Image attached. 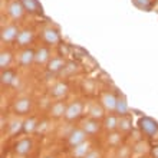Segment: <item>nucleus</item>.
Returning a JSON list of instances; mask_svg holds the SVG:
<instances>
[{
	"instance_id": "nucleus-15",
	"label": "nucleus",
	"mask_w": 158,
	"mask_h": 158,
	"mask_svg": "<svg viewBox=\"0 0 158 158\" xmlns=\"http://www.w3.org/2000/svg\"><path fill=\"white\" fill-rule=\"evenodd\" d=\"M35 50L32 49H25L23 52L20 53V56H19V62H20V65H23V66H29L32 62H35Z\"/></svg>"
},
{
	"instance_id": "nucleus-20",
	"label": "nucleus",
	"mask_w": 158,
	"mask_h": 158,
	"mask_svg": "<svg viewBox=\"0 0 158 158\" xmlns=\"http://www.w3.org/2000/svg\"><path fill=\"white\" fill-rule=\"evenodd\" d=\"M118 119H119V118H117L115 115H109V117H106L105 118V122H104L105 129H108L109 132H114V131L118 128Z\"/></svg>"
},
{
	"instance_id": "nucleus-22",
	"label": "nucleus",
	"mask_w": 158,
	"mask_h": 158,
	"mask_svg": "<svg viewBox=\"0 0 158 158\" xmlns=\"http://www.w3.org/2000/svg\"><path fill=\"white\" fill-rule=\"evenodd\" d=\"M15 79H17V78L13 71H10V69L2 71V83H3V85H12Z\"/></svg>"
},
{
	"instance_id": "nucleus-12",
	"label": "nucleus",
	"mask_w": 158,
	"mask_h": 158,
	"mask_svg": "<svg viewBox=\"0 0 158 158\" xmlns=\"http://www.w3.org/2000/svg\"><path fill=\"white\" fill-rule=\"evenodd\" d=\"M66 105L65 102L59 101V102H55L52 106H50V115L53 118H60V117H65V112H66Z\"/></svg>"
},
{
	"instance_id": "nucleus-28",
	"label": "nucleus",
	"mask_w": 158,
	"mask_h": 158,
	"mask_svg": "<svg viewBox=\"0 0 158 158\" xmlns=\"http://www.w3.org/2000/svg\"><path fill=\"white\" fill-rule=\"evenodd\" d=\"M85 158H101V154L98 151H89V154H88Z\"/></svg>"
},
{
	"instance_id": "nucleus-4",
	"label": "nucleus",
	"mask_w": 158,
	"mask_h": 158,
	"mask_svg": "<svg viewBox=\"0 0 158 158\" xmlns=\"http://www.w3.org/2000/svg\"><path fill=\"white\" fill-rule=\"evenodd\" d=\"M139 128L145 135H155L158 132V124L151 118H141L139 119Z\"/></svg>"
},
{
	"instance_id": "nucleus-31",
	"label": "nucleus",
	"mask_w": 158,
	"mask_h": 158,
	"mask_svg": "<svg viewBox=\"0 0 158 158\" xmlns=\"http://www.w3.org/2000/svg\"><path fill=\"white\" fill-rule=\"evenodd\" d=\"M141 158H145V157H141Z\"/></svg>"
},
{
	"instance_id": "nucleus-18",
	"label": "nucleus",
	"mask_w": 158,
	"mask_h": 158,
	"mask_svg": "<svg viewBox=\"0 0 158 158\" xmlns=\"http://www.w3.org/2000/svg\"><path fill=\"white\" fill-rule=\"evenodd\" d=\"M104 114H105V108L102 106V104H94L89 109V117L92 119H101V118H104Z\"/></svg>"
},
{
	"instance_id": "nucleus-2",
	"label": "nucleus",
	"mask_w": 158,
	"mask_h": 158,
	"mask_svg": "<svg viewBox=\"0 0 158 158\" xmlns=\"http://www.w3.org/2000/svg\"><path fill=\"white\" fill-rule=\"evenodd\" d=\"M82 111H83L82 102L75 101V102H72L71 105H68L66 112H65V118H66L68 121H75L82 115Z\"/></svg>"
},
{
	"instance_id": "nucleus-9",
	"label": "nucleus",
	"mask_w": 158,
	"mask_h": 158,
	"mask_svg": "<svg viewBox=\"0 0 158 158\" xmlns=\"http://www.w3.org/2000/svg\"><path fill=\"white\" fill-rule=\"evenodd\" d=\"M65 66H66V63H65V60H63L62 58H52L48 62V71L52 72V73H58V72H60L62 69H65Z\"/></svg>"
},
{
	"instance_id": "nucleus-21",
	"label": "nucleus",
	"mask_w": 158,
	"mask_h": 158,
	"mask_svg": "<svg viewBox=\"0 0 158 158\" xmlns=\"http://www.w3.org/2000/svg\"><path fill=\"white\" fill-rule=\"evenodd\" d=\"M38 119L36 118H29V119H26L25 122H23V132L26 134H30L33 132V131H36L38 129Z\"/></svg>"
},
{
	"instance_id": "nucleus-6",
	"label": "nucleus",
	"mask_w": 158,
	"mask_h": 158,
	"mask_svg": "<svg viewBox=\"0 0 158 158\" xmlns=\"http://www.w3.org/2000/svg\"><path fill=\"white\" fill-rule=\"evenodd\" d=\"M30 106H32V101H30L29 98H19V99L15 102V105H13V109H15L16 114L23 115V114L29 112Z\"/></svg>"
},
{
	"instance_id": "nucleus-23",
	"label": "nucleus",
	"mask_w": 158,
	"mask_h": 158,
	"mask_svg": "<svg viewBox=\"0 0 158 158\" xmlns=\"http://www.w3.org/2000/svg\"><path fill=\"white\" fill-rule=\"evenodd\" d=\"M10 62H12V53L7 52V50H3V52L0 53V68H2V71L7 69Z\"/></svg>"
},
{
	"instance_id": "nucleus-27",
	"label": "nucleus",
	"mask_w": 158,
	"mask_h": 158,
	"mask_svg": "<svg viewBox=\"0 0 158 158\" xmlns=\"http://www.w3.org/2000/svg\"><path fill=\"white\" fill-rule=\"evenodd\" d=\"M118 141H119V134H112V135H109L108 142L111 145H117Z\"/></svg>"
},
{
	"instance_id": "nucleus-17",
	"label": "nucleus",
	"mask_w": 158,
	"mask_h": 158,
	"mask_svg": "<svg viewBox=\"0 0 158 158\" xmlns=\"http://www.w3.org/2000/svg\"><path fill=\"white\" fill-rule=\"evenodd\" d=\"M66 94H68V85L63 82L56 83V85H53L52 89H50V95L53 96V98H62V96H65Z\"/></svg>"
},
{
	"instance_id": "nucleus-8",
	"label": "nucleus",
	"mask_w": 158,
	"mask_h": 158,
	"mask_svg": "<svg viewBox=\"0 0 158 158\" xmlns=\"http://www.w3.org/2000/svg\"><path fill=\"white\" fill-rule=\"evenodd\" d=\"M43 39H45V42L49 43V45H56V43L60 40V36H59L56 29H53V27H46V29L43 30Z\"/></svg>"
},
{
	"instance_id": "nucleus-3",
	"label": "nucleus",
	"mask_w": 158,
	"mask_h": 158,
	"mask_svg": "<svg viewBox=\"0 0 158 158\" xmlns=\"http://www.w3.org/2000/svg\"><path fill=\"white\" fill-rule=\"evenodd\" d=\"M19 29H17V26L15 25H10V26H6L2 29V35H0V38H2V42L3 43H10V42L16 40L17 36H19Z\"/></svg>"
},
{
	"instance_id": "nucleus-29",
	"label": "nucleus",
	"mask_w": 158,
	"mask_h": 158,
	"mask_svg": "<svg viewBox=\"0 0 158 158\" xmlns=\"http://www.w3.org/2000/svg\"><path fill=\"white\" fill-rule=\"evenodd\" d=\"M151 155H152V158H158V145H155L151 150Z\"/></svg>"
},
{
	"instance_id": "nucleus-19",
	"label": "nucleus",
	"mask_w": 158,
	"mask_h": 158,
	"mask_svg": "<svg viewBox=\"0 0 158 158\" xmlns=\"http://www.w3.org/2000/svg\"><path fill=\"white\" fill-rule=\"evenodd\" d=\"M118 128L122 131V132H127L132 128V119L128 117V115H124L118 119Z\"/></svg>"
},
{
	"instance_id": "nucleus-30",
	"label": "nucleus",
	"mask_w": 158,
	"mask_h": 158,
	"mask_svg": "<svg viewBox=\"0 0 158 158\" xmlns=\"http://www.w3.org/2000/svg\"><path fill=\"white\" fill-rule=\"evenodd\" d=\"M46 158H55V157H46Z\"/></svg>"
},
{
	"instance_id": "nucleus-5",
	"label": "nucleus",
	"mask_w": 158,
	"mask_h": 158,
	"mask_svg": "<svg viewBox=\"0 0 158 158\" xmlns=\"http://www.w3.org/2000/svg\"><path fill=\"white\" fill-rule=\"evenodd\" d=\"M117 101L118 96H115L111 92H105L102 94V98H101V104L105 108V111H111V112H115L117 109Z\"/></svg>"
},
{
	"instance_id": "nucleus-7",
	"label": "nucleus",
	"mask_w": 158,
	"mask_h": 158,
	"mask_svg": "<svg viewBox=\"0 0 158 158\" xmlns=\"http://www.w3.org/2000/svg\"><path fill=\"white\" fill-rule=\"evenodd\" d=\"M81 128H82L83 131L88 134V135H95V134L101 129V125H99V122H98L96 119L89 118V119L83 121L82 125H81Z\"/></svg>"
},
{
	"instance_id": "nucleus-16",
	"label": "nucleus",
	"mask_w": 158,
	"mask_h": 158,
	"mask_svg": "<svg viewBox=\"0 0 158 158\" xmlns=\"http://www.w3.org/2000/svg\"><path fill=\"white\" fill-rule=\"evenodd\" d=\"M49 49L45 48V46H42L36 50V53H35V62L38 63V65H43L45 62H49Z\"/></svg>"
},
{
	"instance_id": "nucleus-24",
	"label": "nucleus",
	"mask_w": 158,
	"mask_h": 158,
	"mask_svg": "<svg viewBox=\"0 0 158 158\" xmlns=\"http://www.w3.org/2000/svg\"><path fill=\"white\" fill-rule=\"evenodd\" d=\"M115 112H118L121 117L127 115V112H128V104H127V101H125L124 98H121V96H118L117 109H115Z\"/></svg>"
},
{
	"instance_id": "nucleus-26",
	"label": "nucleus",
	"mask_w": 158,
	"mask_h": 158,
	"mask_svg": "<svg viewBox=\"0 0 158 158\" xmlns=\"http://www.w3.org/2000/svg\"><path fill=\"white\" fill-rule=\"evenodd\" d=\"M23 4L26 6V9H29L30 12H36V10H35V9L38 7L36 0H23Z\"/></svg>"
},
{
	"instance_id": "nucleus-13",
	"label": "nucleus",
	"mask_w": 158,
	"mask_h": 158,
	"mask_svg": "<svg viewBox=\"0 0 158 158\" xmlns=\"http://www.w3.org/2000/svg\"><path fill=\"white\" fill-rule=\"evenodd\" d=\"M89 151H91V145H89V142H83L81 145L75 147L73 151H72V157L73 158H85L88 154H89Z\"/></svg>"
},
{
	"instance_id": "nucleus-1",
	"label": "nucleus",
	"mask_w": 158,
	"mask_h": 158,
	"mask_svg": "<svg viewBox=\"0 0 158 158\" xmlns=\"http://www.w3.org/2000/svg\"><path fill=\"white\" fill-rule=\"evenodd\" d=\"M86 137H88V134L85 132L82 128H76L69 134V137H68V144H69L72 148H75V147L81 145L83 142H86Z\"/></svg>"
},
{
	"instance_id": "nucleus-14",
	"label": "nucleus",
	"mask_w": 158,
	"mask_h": 158,
	"mask_svg": "<svg viewBox=\"0 0 158 158\" xmlns=\"http://www.w3.org/2000/svg\"><path fill=\"white\" fill-rule=\"evenodd\" d=\"M32 40H33V32H32V30H29V29L22 30L20 33H19V36H17V39H16V42H17V45H19V46L29 45Z\"/></svg>"
},
{
	"instance_id": "nucleus-10",
	"label": "nucleus",
	"mask_w": 158,
	"mask_h": 158,
	"mask_svg": "<svg viewBox=\"0 0 158 158\" xmlns=\"http://www.w3.org/2000/svg\"><path fill=\"white\" fill-rule=\"evenodd\" d=\"M32 150V141L25 138V139H20V141L17 142L16 145H15V152L17 155H26L29 154V151Z\"/></svg>"
},
{
	"instance_id": "nucleus-25",
	"label": "nucleus",
	"mask_w": 158,
	"mask_h": 158,
	"mask_svg": "<svg viewBox=\"0 0 158 158\" xmlns=\"http://www.w3.org/2000/svg\"><path fill=\"white\" fill-rule=\"evenodd\" d=\"M9 129H10V134H12V135L20 132V131H23V122H20V121H15V122H12V125L9 127Z\"/></svg>"
},
{
	"instance_id": "nucleus-11",
	"label": "nucleus",
	"mask_w": 158,
	"mask_h": 158,
	"mask_svg": "<svg viewBox=\"0 0 158 158\" xmlns=\"http://www.w3.org/2000/svg\"><path fill=\"white\" fill-rule=\"evenodd\" d=\"M23 12H25V6H23V3H20V2L15 0V2H12V3L9 4V15H10L13 19L22 17Z\"/></svg>"
}]
</instances>
